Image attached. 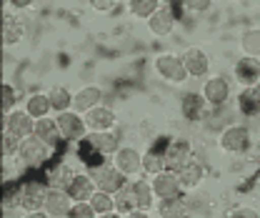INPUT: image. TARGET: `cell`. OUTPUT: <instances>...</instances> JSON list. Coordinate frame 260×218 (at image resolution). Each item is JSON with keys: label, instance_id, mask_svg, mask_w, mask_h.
<instances>
[{"label": "cell", "instance_id": "83f0119b", "mask_svg": "<svg viewBox=\"0 0 260 218\" xmlns=\"http://www.w3.org/2000/svg\"><path fill=\"white\" fill-rule=\"evenodd\" d=\"M115 206H118V216H128V218H135V213L140 211L138 208V198H135V190L133 186H125L123 190L115 193Z\"/></svg>", "mask_w": 260, "mask_h": 218}, {"label": "cell", "instance_id": "e0dca14e", "mask_svg": "<svg viewBox=\"0 0 260 218\" xmlns=\"http://www.w3.org/2000/svg\"><path fill=\"white\" fill-rule=\"evenodd\" d=\"M85 116V123H88V130H115V125H118V113H115V108H110V105H95V108H90L88 113H83Z\"/></svg>", "mask_w": 260, "mask_h": 218}, {"label": "cell", "instance_id": "277c9868", "mask_svg": "<svg viewBox=\"0 0 260 218\" xmlns=\"http://www.w3.org/2000/svg\"><path fill=\"white\" fill-rule=\"evenodd\" d=\"M153 70L160 75L165 83H173V86H183L190 75H188V70H185V63L180 56H175V53H160V56H155V61H153Z\"/></svg>", "mask_w": 260, "mask_h": 218}, {"label": "cell", "instance_id": "74e56055", "mask_svg": "<svg viewBox=\"0 0 260 218\" xmlns=\"http://www.w3.org/2000/svg\"><path fill=\"white\" fill-rule=\"evenodd\" d=\"M70 218H95V208L90 206V201H75L70 208Z\"/></svg>", "mask_w": 260, "mask_h": 218}, {"label": "cell", "instance_id": "1f68e13d", "mask_svg": "<svg viewBox=\"0 0 260 218\" xmlns=\"http://www.w3.org/2000/svg\"><path fill=\"white\" fill-rule=\"evenodd\" d=\"M240 50H243V56L260 58V28L243 31V35H240Z\"/></svg>", "mask_w": 260, "mask_h": 218}, {"label": "cell", "instance_id": "cb8c5ba5", "mask_svg": "<svg viewBox=\"0 0 260 218\" xmlns=\"http://www.w3.org/2000/svg\"><path fill=\"white\" fill-rule=\"evenodd\" d=\"M178 178H180V183L185 190H195V188H200V183L205 181V166L193 158V160H188L180 171H178Z\"/></svg>", "mask_w": 260, "mask_h": 218}, {"label": "cell", "instance_id": "603a6c76", "mask_svg": "<svg viewBox=\"0 0 260 218\" xmlns=\"http://www.w3.org/2000/svg\"><path fill=\"white\" fill-rule=\"evenodd\" d=\"M23 35H25L23 20L18 15H13V13H5L3 15V45L5 48H15L23 40Z\"/></svg>", "mask_w": 260, "mask_h": 218}, {"label": "cell", "instance_id": "30bf717a", "mask_svg": "<svg viewBox=\"0 0 260 218\" xmlns=\"http://www.w3.org/2000/svg\"><path fill=\"white\" fill-rule=\"evenodd\" d=\"M150 183H153V190H155L158 201L178 198V196H183V190H185L183 183H180V178H178V173L170 171V168H165V171H160V173L150 176Z\"/></svg>", "mask_w": 260, "mask_h": 218}, {"label": "cell", "instance_id": "d590c367", "mask_svg": "<svg viewBox=\"0 0 260 218\" xmlns=\"http://www.w3.org/2000/svg\"><path fill=\"white\" fill-rule=\"evenodd\" d=\"M0 93H3V113H10V111H15L18 108V91H15V86L13 83H3L0 86Z\"/></svg>", "mask_w": 260, "mask_h": 218}, {"label": "cell", "instance_id": "e575fe53", "mask_svg": "<svg viewBox=\"0 0 260 218\" xmlns=\"http://www.w3.org/2000/svg\"><path fill=\"white\" fill-rule=\"evenodd\" d=\"M165 168H168V163H165V156H162L160 151L143 153V173L145 176H155V173H160Z\"/></svg>", "mask_w": 260, "mask_h": 218}, {"label": "cell", "instance_id": "4dcf8cb0", "mask_svg": "<svg viewBox=\"0 0 260 218\" xmlns=\"http://www.w3.org/2000/svg\"><path fill=\"white\" fill-rule=\"evenodd\" d=\"M20 211V186H13L10 181L3 183V213L13 216Z\"/></svg>", "mask_w": 260, "mask_h": 218}, {"label": "cell", "instance_id": "5bb4252c", "mask_svg": "<svg viewBox=\"0 0 260 218\" xmlns=\"http://www.w3.org/2000/svg\"><path fill=\"white\" fill-rule=\"evenodd\" d=\"M208 108H210L208 100L198 91H188V93H183V98H180V116L188 123H200L208 116Z\"/></svg>", "mask_w": 260, "mask_h": 218}, {"label": "cell", "instance_id": "60d3db41", "mask_svg": "<svg viewBox=\"0 0 260 218\" xmlns=\"http://www.w3.org/2000/svg\"><path fill=\"white\" fill-rule=\"evenodd\" d=\"M118 5V0H90V8L95 13H113Z\"/></svg>", "mask_w": 260, "mask_h": 218}, {"label": "cell", "instance_id": "7bdbcfd3", "mask_svg": "<svg viewBox=\"0 0 260 218\" xmlns=\"http://www.w3.org/2000/svg\"><path fill=\"white\" fill-rule=\"evenodd\" d=\"M255 181H258V183H260V168H258V173H255Z\"/></svg>", "mask_w": 260, "mask_h": 218}, {"label": "cell", "instance_id": "ba28073f", "mask_svg": "<svg viewBox=\"0 0 260 218\" xmlns=\"http://www.w3.org/2000/svg\"><path fill=\"white\" fill-rule=\"evenodd\" d=\"M162 156H165L168 168L178 173L188 160H193L195 158L193 143H190L188 138H170V141H168V146H165V151H162Z\"/></svg>", "mask_w": 260, "mask_h": 218}, {"label": "cell", "instance_id": "7c38bea8", "mask_svg": "<svg viewBox=\"0 0 260 218\" xmlns=\"http://www.w3.org/2000/svg\"><path fill=\"white\" fill-rule=\"evenodd\" d=\"M83 143L93 153H98V156H103V158H113L115 151L120 148V141H118V135L113 130H88V135H85Z\"/></svg>", "mask_w": 260, "mask_h": 218}, {"label": "cell", "instance_id": "7a4b0ae2", "mask_svg": "<svg viewBox=\"0 0 260 218\" xmlns=\"http://www.w3.org/2000/svg\"><path fill=\"white\" fill-rule=\"evenodd\" d=\"M48 183L28 178L20 183V213L25 216H45L43 206H45V196H48Z\"/></svg>", "mask_w": 260, "mask_h": 218}, {"label": "cell", "instance_id": "8d00e7d4", "mask_svg": "<svg viewBox=\"0 0 260 218\" xmlns=\"http://www.w3.org/2000/svg\"><path fill=\"white\" fill-rule=\"evenodd\" d=\"M180 3H183V8H185L188 13H198V15L210 13L213 5H215V0H180Z\"/></svg>", "mask_w": 260, "mask_h": 218}, {"label": "cell", "instance_id": "ffe728a7", "mask_svg": "<svg viewBox=\"0 0 260 218\" xmlns=\"http://www.w3.org/2000/svg\"><path fill=\"white\" fill-rule=\"evenodd\" d=\"M133 190H135V198H138V208L145 211V213H155V206H158V196L153 190V183L148 178H133Z\"/></svg>", "mask_w": 260, "mask_h": 218}, {"label": "cell", "instance_id": "484cf974", "mask_svg": "<svg viewBox=\"0 0 260 218\" xmlns=\"http://www.w3.org/2000/svg\"><path fill=\"white\" fill-rule=\"evenodd\" d=\"M23 108L30 113L35 121H38V118H45V116H50V113H53V105H50L48 93H30L28 98H25Z\"/></svg>", "mask_w": 260, "mask_h": 218}, {"label": "cell", "instance_id": "2e32d148", "mask_svg": "<svg viewBox=\"0 0 260 218\" xmlns=\"http://www.w3.org/2000/svg\"><path fill=\"white\" fill-rule=\"evenodd\" d=\"M113 163L128 176V178H135L143 173V153L135 148V146H120L113 156Z\"/></svg>", "mask_w": 260, "mask_h": 218}, {"label": "cell", "instance_id": "3957f363", "mask_svg": "<svg viewBox=\"0 0 260 218\" xmlns=\"http://www.w3.org/2000/svg\"><path fill=\"white\" fill-rule=\"evenodd\" d=\"M50 153H53V146L32 133L28 138H23V146H20V153H18V163L23 168H40L43 163L50 160Z\"/></svg>", "mask_w": 260, "mask_h": 218}, {"label": "cell", "instance_id": "f1b7e54d", "mask_svg": "<svg viewBox=\"0 0 260 218\" xmlns=\"http://www.w3.org/2000/svg\"><path fill=\"white\" fill-rule=\"evenodd\" d=\"M90 206L95 208V216H115V213H118L115 196H113V193H108V190H100V188L93 193Z\"/></svg>", "mask_w": 260, "mask_h": 218}, {"label": "cell", "instance_id": "8fae6325", "mask_svg": "<svg viewBox=\"0 0 260 218\" xmlns=\"http://www.w3.org/2000/svg\"><path fill=\"white\" fill-rule=\"evenodd\" d=\"M3 130H8L18 138H28L35 133V118L25 108H15L10 113H3Z\"/></svg>", "mask_w": 260, "mask_h": 218}, {"label": "cell", "instance_id": "9c48e42d", "mask_svg": "<svg viewBox=\"0 0 260 218\" xmlns=\"http://www.w3.org/2000/svg\"><path fill=\"white\" fill-rule=\"evenodd\" d=\"M73 198L68 193V188H48V196H45V206H43V213L45 218H68L70 216V208H73Z\"/></svg>", "mask_w": 260, "mask_h": 218}, {"label": "cell", "instance_id": "7402d4cb", "mask_svg": "<svg viewBox=\"0 0 260 218\" xmlns=\"http://www.w3.org/2000/svg\"><path fill=\"white\" fill-rule=\"evenodd\" d=\"M103 88L100 86H83L78 93L73 95V111H78V113H88L90 108H95L103 103Z\"/></svg>", "mask_w": 260, "mask_h": 218}, {"label": "cell", "instance_id": "52a82bcc", "mask_svg": "<svg viewBox=\"0 0 260 218\" xmlns=\"http://www.w3.org/2000/svg\"><path fill=\"white\" fill-rule=\"evenodd\" d=\"M58 128H60V135H63L65 143H80L85 141L88 135V123H85V116L78 113V111H65V113H58Z\"/></svg>", "mask_w": 260, "mask_h": 218}, {"label": "cell", "instance_id": "44dd1931", "mask_svg": "<svg viewBox=\"0 0 260 218\" xmlns=\"http://www.w3.org/2000/svg\"><path fill=\"white\" fill-rule=\"evenodd\" d=\"M155 213L162 218H180V216H190L195 213L190 198L185 196H178V198H168V201H158L155 206Z\"/></svg>", "mask_w": 260, "mask_h": 218}, {"label": "cell", "instance_id": "f35d334b", "mask_svg": "<svg viewBox=\"0 0 260 218\" xmlns=\"http://www.w3.org/2000/svg\"><path fill=\"white\" fill-rule=\"evenodd\" d=\"M228 216L230 218H258L260 211H255L253 206H235V208L228 211Z\"/></svg>", "mask_w": 260, "mask_h": 218}, {"label": "cell", "instance_id": "4316f807", "mask_svg": "<svg viewBox=\"0 0 260 218\" xmlns=\"http://www.w3.org/2000/svg\"><path fill=\"white\" fill-rule=\"evenodd\" d=\"M48 98H50V105H53V113H65V111H70L73 108V95L65 86H60V83H55V86H50L48 91Z\"/></svg>", "mask_w": 260, "mask_h": 218}, {"label": "cell", "instance_id": "b9f144b4", "mask_svg": "<svg viewBox=\"0 0 260 218\" xmlns=\"http://www.w3.org/2000/svg\"><path fill=\"white\" fill-rule=\"evenodd\" d=\"M35 0H8V8L10 10H28Z\"/></svg>", "mask_w": 260, "mask_h": 218}, {"label": "cell", "instance_id": "ab89813d", "mask_svg": "<svg viewBox=\"0 0 260 218\" xmlns=\"http://www.w3.org/2000/svg\"><path fill=\"white\" fill-rule=\"evenodd\" d=\"M243 100H250V108H253V111H260V80L253 88H245Z\"/></svg>", "mask_w": 260, "mask_h": 218}, {"label": "cell", "instance_id": "6da1fadb", "mask_svg": "<svg viewBox=\"0 0 260 218\" xmlns=\"http://www.w3.org/2000/svg\"><path fill=\"white\" fill-rule=\"evenodd\" d=\"M218 148L228 156H245L253 151V130L245 123H228L218 133Z\"/></svg>", "mask_w": 260, "mask_h": 218}, {"label": "cell", "instance_id": "8992f818", "mask_svg": "<svg viewBox=\"0 0 260 218\" xmlns=\"http://www.w3.org/2000/svg\"><path fill=\"white\" fill-rule=\"evenodd\" d=\"M90 176L95 178V183L100 190H108V193H113V196H115L118 190H123L130 181L115 163H103V166L90 168Z\"/></svg>", "mask_w": 260, "mask_h": 218}, {"label": "cell", "instance_id": "d6986e66", "mask_svg": "<svg viewBox=\"0 0 260 218\" xmlns=\"http://www.w3.org/2000/svg\"><path fill=\"white\" fill-rule=\"evenodd\" d=\"M148 33L150 35H155V38H165V35H170V33L175 31V13H173V8L170 5H162L160 10L155 13V15H150L148 18Z\"/></svg>", "mask_w": 260, "mask_h": 218}, {"label": "cell", "instance_id": "f546056e", "mask_svg": "<svg viewBox=\"0 0 260 218\" xmlns=\"http://www.w3.org/2000/svg\"><path fill=\"white\" fill-rule=\"evenodd\" d=\"M162 5H165L162 0H130L128 10H130V15H135L140 20H148L150 15H155L160 10Z\"/></svg>", "mask_w": 260, "mask_h": 218}, {"label": "cell", "instance_id": "ac0fdd59", "mask_svg": "<svg viewBox=\"0 0 260 218\" xmlns=\"http://www.w3.org/2000/svg\"><path fill=\"white\" fill-rule=\"evenodd\" d=\"M98 190L95 178L90 176V171H75L70 183H68V193L73 201H90L93 193Z\"/></svg>", "mask_w": 260, "mask_h": 218}, {"label": "cell", "instance_id": "d4e9b609", "mask_svg": "<svg viewBox=\"0 0 260 218\" xmlns=\"http://www.w3.org/2000/svg\"><path fill=\"white\" fill-rule=\"evenodd\" d=\"M35 135H38V138H43L45 143H50V146L55 148V146L63 141L60 128H58V118H53V116L38 118V121H35Z\"/></svg>", "mask_w": 260, "mask_h": 218}, {"label": "cell", "instance_id": "836d02e7", "mask_svg": "<svg viewBox=\"0 0 260 218\" xmlns=\"http://www.w3.org/2000/svg\"><path fill=\"white\" fill-rule=\"evenodd\" d=\"M73 168H70V163H58L50 173H48V186H55V188H68L70 183V178H73Z\"/></svg>", "mask_w": 260, "mask_h": 218}, {"label": "cell", "instance_id": "d6a6232c", "mask_svg": "<svg viewBox=\"0 0 260 218\" xmlns=\"http://www.w3.org/2000/svg\"><path fill=\"white\" fill-rule=\"evenodd\" d=\"M20 146H23V138L3 130V143H0V153H3V160H18V153H20Z\"/></svg>", "mask_w": 260, "mask_h": 218}, {"label": "cell", "instance_id": "9a60e30c", "mask_svg": "<svg viewBox=\"0 0 260 218\" xmlns=\"http://www.w3.org/2000/svg\"><path fill=\"white\" fill-rule=\"evenodd\" d=\"M180 58L185 63V70H188V75L190 78H198V80H205L208 75H210V56L205 53V50H200V48H185L183 53H180Z\"/></svg>", "mask_w": 260, "mask_h": 218}, {"label": "cell", "instance_id": "4fadbf2b", "mask_svg": "<svg viewBox=\"0 0 260 218\" xmlns=\"http://www.w3.org/2000/svg\"><path fill=\"white\" fill-rule=\"evenodd\" d=\"M233 80L240 88H253L260 80V58H253V56L238 58L233 65Z\"/></svg>", "mask_w": 260, "mask_h": 218}, {"label": "cell", "instance_id": "5b68a950", "mask_svg": "<svg viewBox=\"0 0 260 218\" xmlns=\"http://www.w3.org/2000/svg\"><path fill=\"white\" fill-rule=\"evenodd\" d=\"M200 93L208 100L210 108H225V103L233 98V83L228 75H208L203 80Z\"/></svg>", "mask_w": 260, "mask_h": 218}]
</instances>
